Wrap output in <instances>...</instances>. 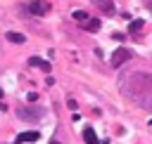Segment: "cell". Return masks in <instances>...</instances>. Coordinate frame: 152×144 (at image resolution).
<instances>
[{
    "instance_id": "cell-1",
    "label": "cell",
    "mask_w": 152,
    "mask_h": 144,
    "mask_svg": "<svg viewBox=\"0 0 152 144\" xmlns=\"http://www.w3.org/2000/svg\"><path fill=\"white\" fill-rule=\"evenodd\" d=\"M17 116H19L21 120H40V118L45 116V109H43V106H21V109L17 111Z\"/></svg>"
},
{
    "instance_id": "cell-2",
    "label": "cell",
    "mask_w": 152,
    "mask_h": 144,
    "mask_svg": "<svg viewBox=\"0 0 152 144\" xmlns=\"http://www.w3.org/2000/svg\"><path fill=\"white\" fill-rule=\"evenodd\" d=\"M28 12L36 14V17H45L50 12V2L48 0H31L28 2Z\"/></svg>"
},
{
    "instance_id": "cell-3",
    "label": "cell",
    "mask_w": 152,
    "mask_h": 144,
    "mask_svg": "<svg viewBox=\"0 0 152 144\" xmlns=\"http://www.w3.org/2000/svg\"><path fill=\"white\" fill-rule=\"evenodd\" d=\"M131 57H133V52H131V50L119 47V50H114V54H112V66H114V68H119V66H121V64H126Z\"/></svg>"
},
{
    "instance_id": "cell-4",
    "label": "cell",
    "mask_w": 152,
    "mask_h": 144,
    "mask_svg": "<svg viewBox=\"0 0 152 144\" xmlns=\"http://www.w3.org/2000/svg\"><path fill=\"white\" fill-rule=\"evenodd\" d=\"M40 139V132H36V130H28V132H21V135H17V144H26V142H38Z\"/></svg>"
},
{
    "instance_id": "cell-5",
    "label": "cell",
    "mask_w": 152,
    "mask_h": 144,
    "mask_svg": "<svg viewBox=\"0 0 152 144\" xmlns=\"http://www.w3.org/2000/svg\"><path fill=\"white\" fill-rule=\"evenodd\" d=\"M90 2H93L97 9H102L107 17H112V14H114V2H112V0H90Z\"/></svg>"
},
{
    "instance_id": "cell-6",
    "label": "cell",
    "mask_w": 152,
    "mask_h": 144,
    "mask_svg": "<svg viewBox=\"0 0 152 144\" xmlns=\"http://www.w3.org/2000/svg\"><path fill=\"white\" fill-rule=\"evenodd\" d=\"M10 42H14V45H21V42H26V35L24 33H17V31H7V35H5Z\"/></svg>"
},
{
    "instance_id": "cell-7",
    "label": "cell",
    "mask_w": 152,
    "mask_h": 144,
    "mask_svg": "<svg viewBox=\"0 0 152 144\" xmlns=\"http://www.w3.org/2000/svg\"><path fill=\"white\" fill-rule=\"evenodd\" d=\"M28 66H38V68H43V71H50V68H52L50 61H45V59H40V57H31V59H28Z\"/></svg>"
},
{
    "instance_id": "cell-8",
    "label": "cell",
    "mask_w": 152,
    "mask_h": 144,
    "mask_svg": "<svg viewBox=\"0 0 152 144\" xmlns=\"http://www.w3.org/2000/svg\"><path fill=\"white\" fill-rule=\"evenodd\" d=\"M83 139H86V144H100V142H97V135H95L93 127H86V130H83Z\"/></svg>"
},
{
    "instance_id": "cell-9",
    "label": "cell",
    "mask_w": 152,
    "mask_h": 144,
    "mask_svg": "<svg viewBox=\"0 0 152 144\" xmlns=\"http://www.w3.org/2000/svg\"><path fill=\"white\" fill-rule=\"evenodd\" d=\"M83 26H86V31H90V33H97V31H100V19H88Z\"/></svg>"
},
{
    "instance_id": "cell-10",
    "label": "cell",
    "mask_w": 152,
    "mask_h": 144,
    "mask_svg": "<svg viewBox=\"0 0 152 144\" xmlns=\"http://www.w3.org/2000/svg\"><path fill=\"white\" fill-rule=\"evenodd\" d=\"M142 26H145V21H142V19H133V21L128 24V31H131V33H138Z\"/></svg>"
},
{
    "instance_id": "cell-11",
    "label": "cell",
    "mask_w": 152,
    "mask_h": 144,
    "mask_svg": "<svg viewBox=\"0 0 152 144\" xmlns=\"http://www.w3.org/2000/svg\"><path fill=\"white\" fill-rule=\"evenodd\" d=\"M74 19L81 21V24H86V21H88V14H86L83 9H76V12H74Z\"/></svg>"
},
{
    "instance_id": "cell-12",
    "label": "cell",
    "mask_w": 152,
    "mask_h": 144,
    "mask_svg": "<svg viewBox=\"0 0 152 144\" xmlns=\"http://www.w3.org/2000/svg\"><path fill=\"white\" fill-rule=\"evenodd\" d=\"M66 106H69V109H71V111H76V109H78V104H76V102H74V99H69V102H66Z\"/></svg>"
},
{
    "instance_id": "cell-13",
    "label": "cell",
    "mask_w": 152,
    "mask_h": 144,
    "mask_svg": "<svg viewBox=\"0 0 152 144\" xmlns=\"http://www.w3.org/2000/svg\"><path fill=\"white\" fill-rule=\"evenodd\" d=\"M50 144H62V142H57V139H50Z\"/></svg>"
},
{
    "instance_id": "cell-14",
    "label": "cell",
    "mask_w": 152,
    "mask_h": 144,
    "mask_svg": "<svg viewBox=\"0 0 152 144\" xmlns=\"http://www.w3.org/2000/svg\"><path fill=\"white\" fill-rule=\"evenodd\" d=\"M147 7H150V9H152V0H150V2H147Z\"/></svg>"
}]
</instances>
